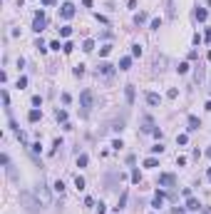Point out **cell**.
I'll use <instances>...</instances> for the list:
<instances>
[{"instance_id":"obj_1","label":"cell","mask_w":211,"mask_h":214,"mask_svg":"<svg viewBox=\"0 0 211 214\" xmlns=\"http://www.w3.org/2000/svg\"><path fill=\"white\" fill-rule=\"evenodd\" d=\"M92 102H95V95H92V90H85V92L80 95V107H82V112H85V115L92 110Z\"/></svg>"},{"instance_id":"obj_2","label":"cell","mask_w":211,"mask_h":214,"mask_svg":"<svg viewBox=\"0 0 211 214\" xmlns=\"http://www.w3.org/2000/svg\"><path fill=\"white\" fill-rule=\"evenodd\" d=\"M20 202L25 204V209H28V212H37V209H40V202H35L28 192H23V194H20Z\"/></svg>"},{"instance_id":"obj_3","label":"cell","mask_w":211,"mask_h":214,"mask_svg":"<svg viewBox=\"0 0 211 214\" xmlns=\"http://www.w3.org/2000/svg\"><path fill=\"white\" fill-rule=\"evenodd\" d=\"M45 25H47V18H45V13H42V10H40V13H35L33 30H35V33H42V30H45Z\"/></svg>"},{"instance_id":"obj_4","label":"cell","mask_w":211,"mask_h":214,"mask_svg":"<svg viewBox=\"0 0 211 214\" xmlns=\"http://www.w3.org/2000/svg\"><path fill=\"white\" fill-rule=\"evenodd\" d=\"M35 194H37V199L42 202V204H50V192H47V187H45V182H40L35 187Z\"/></svg>"},{"instance_id":"obj_5","label":"cell","mask_w":211,"mask_h":214,"mask_svg":"<svg viewBox=\"0 0 211 214\" xmlns=\"http://www.w3.org/2000/svg\"><path fill=\"white\" fill-rule=\"evenodd\" d=\"M60 18H62V20H72V18H75V5H72V3H62V5H60Z\"/></svg>"},{"instance_id":"obj_6","label":"cell","mask_w":211,"mask_h":214,"mask_svg":"<svg viewBox=\"0 0 211 214\" xmlns=\"http://www.w3.org/2000/svg\"><path fill=\"white\" fill-rule=\"evenodd\" d=\"M157 184H159V187H174V184H176V177H174V174H169V172H164V174H159Z\"/></svg>"},{"instance_id":"obj_7","label":"cell","mask_w":211,"mask_h":214,"mask_svg":"<svg viewBox=\"0 0 211 214\" xmlns=\"http://www.w3.org/2000/svg\"><path fill=\"white\" fill-rule=\"evenodd\" d=\"M147 102H149L152 107L162 105V95H157V92H147Z\"/></svg>"},{"instance_id":"obj_8","label":"cell","mask_w":211,"mask_h":214,"mask_svg":"<svg viewBox=\"0 0 211 214\" xmlns=\"http://www.w3.org/2000/svg\"><path fill=\"white\" fill-rule=\"evenodd\" d=\"M199 127H201V120H199L196 115H189V130L194 132V130H199Z\"/></svg>"},{"instance_id":"obj_9","label":"cell","mask_w":211,"mask_h":214,"mask_svg":"<svg viewBox=\"0 0 211 214\" xmlns=\"http://www.w3.org/2000/svg\"><path fill=\"white\" fill-rule=\"evenodd\" d=\"M142 125H144V127H142L144 132H154V130H157L154 122H152V117H142Z\"/></svg>"},{"instance_id":"obj_10","label":"cell","mask_w":211,"mask_h":214,"mask_svg":"<svg viewBox=\"0 0 211 214\" xmlns=\"http://www.w3.org/2000/svg\"><path fill=\"white\" fill-rule=\"evenodd\" d=\"M164 197H167V194H164V192H157V197H154V199H152V207H154V209H159V207H162V204H164Z\"/></svg>"},{"instance_id":"obj_11","label":"cell","mask_w":211,"mask_h":214,"mask_svg":"<svg viewBox=\"0 0 211 214\" xmlns=\"http://www.w3.org/2000/svg\"><path fill=\"white\" fill-rule=\"evenodd\" d=\"M201 204H199V199H194V197H186V209H191V212H196Z\"/></svg>"},{"instance_id":"obj_12","label":"cell","mask_w":211,"mask_h":214,"mask_svg":"<svg viewBox=\"0 0 211 214\" xmlns=\"http://www.w3.org/2000/svg\"><path fill=\"white\" fill-rule=\"evenodd\" d=\"M97 72H102V75H112V72H114V65H109V62H102V65L97 67Z\"/></svg>"},{"instance_id":"obj_13","label":"cell","mask_w":211,"mask_h":214,"mask_svg":"<svg viewBox=\"0 0 211 214\" xmlns=\"http://www.w3.org/2000/svg\"><path fill=\"white\" fill-rule=\"evenodd\" d=\"M124 95H127V102L132 105V102H134V85H127V90H124Z\"/></svg>"},{"instance_id":"obj_14","label":"cell","mask_w":211,"mask_h":214,"mask_svg":"<svg viewBox=\"0 0 211 214\" xmlns=\"http://www.w3.org/2000/svg\"><path fill=\"white\" fill-rule=\"evenodd\" d=\"M127 197H129V194H127V192H122V197H119V202H117V207H114L117 212H119V209H124V204H127Z\"/></svg>"},{"instance_id":"obj_15","label":"cell","mask_w":211,"mask_h":214,"mask_svg":"<svg viewBox=\"0 0 211 214\" xmlns=\"http://www.w3.org/2000/svg\"><path fill=\"white\" fill-rule=\"evenodd\" d=\"M40 117H42V112H40V110H30V115H28V120H30V122H37Z\"/></svg>"},{"instance_id":"obj_16","label":"cell","mask_w":211,"mask_h":214,"mask_svg":"<svg viewBox=\"0 0 211 214\" xmlns=\"http://www.w3.org/2000/svg\"><path fill=\"white\" fill-rule=\"evenodd\" d=\"M129 65H132V57H122L119 60V70H129Z\"/></svg>"},{"instance_id":"obj_17","label":"cell","mask_w":211,"mask_h":214,"mask_svg":"<svg viewBox=\"0 0 211 214\" xmlns=\"http://www.w3.org/2000/svg\"><path fill=\"white\" fill-rule=\"evenodd\" d=\"M206 15H209V13H206L204 8H199V10H196V20H199V23H204V20H206Z\"/></svg>"},{"instance_id":"obj_18","label":"cell","mask_w":211,"mask_h":214,"mask_svg":"<svg viewBox=\"0 0 211 214\" xmlns=\"http://www.w3.org/2000/svg\"><path fill=\"white\" fill-rule=\"evenodd\" d=\"M82 50H85V52H92V50H95V42H92V40H85V42H82Z\"/></svg>"},{"instance_id":"obj_19","label":"cell","mask_w":211,"mask_h":214,"mask_svg":"<svg viewBox=\"0 0 211 214\" xmlns=\"http://www.w3.org/2000/svg\"><path fill=\"white\" fill-rule=\"evenodd\" d=\"M132 182H134V184H139V182H142V172H139V169H132Z\"/></svg>"},{"instance_id":"obj_20","label":"cell","mask_w":211,"mask_h":214,"mask_svg":"<svg viewBox=\"0 0 211 214\" xmlns=\"http://www.w3.org/2000/svg\"><path fill=\"white\" fill-rule=\"evenodd\" d=\"M87 162H90V157H87V154H80V157H77V167H85Z\"/></svg>"},{"instance_id":"obj_21","label":"cell","mask_w":211,"mask_h":214,"mask_svg":"<svg viewBox=\"0 0 211 214\" xmlns=\"http://www.w3.org/2000/svg\"><path fill=\"white\" fill-rule=\"evenodd\" d=\"M75 187H77V189H85V177L77 174V177H75Z\"/></svg>"},{"instance_id":"obj_22","label":"cell","mask_w":211,"mask_h":214,"mask_svg":"<svg viewBox=\"0 0 211 214\" xmlns=\"http://www.w3.org/2000/svg\"><path fill=\"white\" fill-rule=\"evenodd\" d=\"M57 122H67V112L65 110H57Z\"/></svg>"},{"instance_id":"obj_23","label":"cell","mask_w":211,"mask_h":214,"mask_svg":"<svg viewBox=\"0 0 211 214\" xmlns=\"http://www.w3.org/2000/svg\"><path fill=\"white\" fill-rule=\"evenodd\" d=\"M55 192H60V194L65 192V182H62V179H57V182H55Z\"/></svg>"},{"instance_id":"obj_24","label":"cell","mask_w":211,"mask_h":214,"mask_svg":"<svg viewBox=\"0 0 211 214\" xmlns=\"http://www.w3.org/2000/svg\"><path fill=\"white\" fill-rule=\"evenodd\" d=\"M60 35H62V37H70L72 35V28H67V25H65V28H60Z\"/></svg>"},{"instance_id":"obj_25","label":"cell","mask_w":211,"mask_h":214,"mask_svg":"<svg viewBox=\"0 0 211 214\" xmlns=\"http://www.w3.org/2000/svg\"><path fill=\"white\" fill-rule=\"evenodd\" d=\"M159 28H162V18H154L152 20V30H159Z\"/></svg>"},{"instance_id":"obj_26","label":"cell","mask_w":211,"mask_h":214,"mask_svg":"<svg viewBox=\"0 0 211 214\" xmlns=\"http://www.w3.org/2000/svg\"><path fill=\"white\" fill-rule=\"evenodd\" d=\"M157 164H159V162H157L154 157H149V159H144V167H157Z\"/></svg>"},{"instance_id":"obj_27","label":"cell","mask_w":211,"mask_h":214,"mask_svg":"<svg viewBox=\"0 0 211 214\" xmlns=\"http://www.w3.org/2000/svg\"><path fill=\"white\" fill-rule=\"evenodd\" d=\"M144 20H147V15H144V13H137V15H134V23H137V25L144 23Z\"/></svg>"},{"instance_id":"obj_28","label":"cell","mask_w":211,"mask_h":214,"mask_svg":"<svg viewBox=\"0 0 211 214\" xmlns=\"http://www.w3.org/2000/svg\"><path fill=\"white\" fill-rule=\"evenodd\" d=\"M132 55L139 57V55H142V45H132Z\"/></svg>"},{"instance_id":"obj_29","label":"cell","mask_w":211,"mask_h":214,"mask_svg":"<svg viewBox=\"0 0 211 214\" xmlns=\"http://www.w3.org/2000/svg\"><path fill=\"white\" fill-rule=\"evenodd\" d=\"M176 70H179V75H186V72H189V65H186V62H181Z\"/></svg>"},{"instance_id":"obj_30","label":"cell","mask_w":211,"mask_h":214,"mask_svg":"<svg viewBox=\"0 0 211 214\" xmlns=\"http://www.w3.org/2000/svg\"><path fill=\"white\" fill-rule=\"evenodd\" d=\"M75 75L82 77V75H85V65H77V67H75Z\"/></svg>"},{"instance_id":"obj_31","label":"cell","mask_w":211,"mask_h":214,"mask_svg":"<svg viewBox=\"0 0 211 214\" xmlns=\"http://www.w3.org/2000/svg\"><path fill=\"white\" fill-rule=\"evenodd\" d=\"M176 95H179V90H176V87H172V90H169V92H167V97H169V100H174Z\"/></svg>"},{"instance_id":"obj_32","label":"cell","mask_w":211,"mask_h":214,"mask_svg":"<svg viewBox=\"0 0 211 214\" xmlns=\"http://www.w3.org/2000/svg\"><path fill=\"white\" fill-rule=\"evenodd\" d=\"M18 87H20V90L28 87V77H20V80H18Z\"/></svg>"},{"instance_id":"obj_33","label":"cell","mask_w":211,"mask_h":214,"mask_svg":"<svg viewBox=\"0 0 211 214\" xmlns=\"http://www.w3.org/2000/svg\"><path fill=\"white\" fill-rule=\"evenodd\" d=\"M152 152H157V154H162V152H164V144H154V147H152Z\"/></svg>"},{"instance_id":"obj_34","label":"cell","mask_w":211,"mask_h":214,"mask_svg":"<svg viewBox=\"0 0 211 214\" xmlns=\"http://www.w3.org/2000/svg\"><path fill=\"white\" fill-rule=\"evenodd\" d=\"M176 142H179V144H186V142H189V137H186V135H179V137H176Z\"/></svg>"},{"instance_id":"obj_35","label":"cell","mask_w":211,"mask_h":214,"mask_svg":"<svg viewBox=\"0 0 211 214\" xmlns=\"http://www.w3.org/2000/svg\"><path fill=\"white\" fill-rule=\"evenodd\" d=\"M62 50H65V52H72V50H75V45H72V42H65V45H62Z\"/></svg>"},{"instance_id":"obj_36","label":"cell","mask_w":211,"mask_h":214,"mask_svg":"<svg viewBox=\"0 0 211 214\" xmlns=\"http://www.w3.org/2000/svg\"><path fill=\"white\" fill-rule=\"evenodd\" d=\"M109 52H112V47H109V45H105V47L100 50V55H102V57H105V55H109Z\"/></svg>"},{"instance_id":"obj_37","label":"cell","mask_w":211,"mask_h":214,"mask_svg":"<svg viewBox=\"0 0 211 214\" xmlns=\"http://www.w3.org/2000/svg\"><path fill=\"white\" fill-rule=\"evenodd\" d=\"M33 105H35V107L42 105V97H40V95H35V97H33Z\"/></svg>"},{"instance_id":"obj_38","label":"cell","mask_w":211,"mask_h":214,"mask_svg":"<svg viewBox=\"0 0 211 214\" xmlns=\"http://www.w3.org/2000/svg\"><path fill=\"white\" fill-rule=\"evenodd\" d=\"M33 152H35V154H40V152H42V144L35 142V144H33Z\"/></svg>"},{"instance_id":"obj_39","label":"cell","mask_w":211,"mask_h":214,"mask_svg":"<svg viewBox=\"0 0 211 214\" xmlns=\"http://www.w3.org/2000/svg\"><path fill=\"white\" fill-rule=\"evenodd\" d=\"M112 147H114V149H122L124 144H122V140H114V142H112Z\"/></svg>"},{"instance_id":"obj_40","label":"cell","mask_w":211,"mask_h":214,"mask_svg":"<svg viewBox=\"0 0 211 214\" xmlns=\"http://www.w3.org/2000/svg\"><path fill=\"white\" fill-rule=\"evenodd\" d=\"M57 0H42V5H55Z\"/></svg>"},{"instance_id":"obj_41","label":"cell","mask_w":211,"mask_h":214,"mask_svg":"<svg viewBox=\"0 0 211 214\" xmlns=\"http://www.w3.org/2000/svg\"><path fill=\"white\" fill-rule=\"evenodd\" d=\"M206 40H209V42H211V28H209V30H206Z\"/></svg>"},{"instance_id":"obj_42","label":"cell","mask_w":211,"mask_h":214,"mask_svg":"<svg viewBox=\"0 0 211 214\" xmlns=\"http://www.w3.org/2000/svg\"><path fill=\"white\" fill-rule=\"evenodd\" d=\"M206 110H209V112H211V100H209V102H206Z\"/></svg>"},{"instance_id":"obj_43","label":"cell","mask_w":211,"mask_h":214,"mask_svg":"<svg viewBox=\"0 0 211 214\" xmlns=\"http://www.w3.org/2000/svg\"><path fill=\"white\" fill-rule=\"evenodd\" d=\"M206 157H211V147H209V149H206Z\"/></svg>"},{"instance_id":"obj_44","label":"cell","mask_w":211,"mask_h":214,"mask_svg":"<svg viewBox=\"0 0 211 214\" xmlns=\"http://www.w3.org/2000/svg\"><path fill=\"white\" fill-rule=\"evenodd\" d=\"M209 182H211V167H209Z\"/></svg>"}]
</instances>
